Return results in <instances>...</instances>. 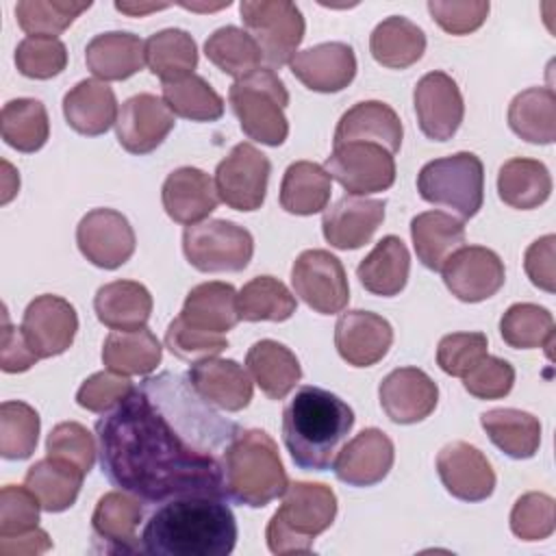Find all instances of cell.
<instances>
[{"instance_id": "obj_54", "label": "cell", "mask_w": 556, "mask_h": 556, "mask_svg": "<svg viewBox=\"0 0 556 556\" xmlns=\"http://www.w3.org/2000/svg\"><path fill=\"white\" fill-rule=\"evenodd\" d=\"M486 348L484 332H450L437 345V365L447 376L463 378L486 356Z\"/></svg>"}, {"instance_id": "obj_25", "label": "cell", "mask_w": 556, "mask_h": 556, "mask_svg": "<svg viewBox=\"0 0 556 556\" xmlns=\"http://www.w3.org/2000/svg\"><path fill=\"white\" fill-rule=\"evenodd\" d=\"M384 200L345 195L324 211V239L337 250H356L365 245L384 219Z\"/></svg>"}, {"instance_id": "obj_47", "label": "cell", "mask_w": 556, "mask_h": 556, "mask_svg": "<svg viewBox=\"0 0 556 556\" xmlns=\"http://www.w3.org/2000/svg\"><path fill=\"white\" fill-rule=\"evenodd\" d=\"M163 100L174 115L191 122H215L224 115L222 96L198 74L165 83Z\"/></svg>"}, {"instance_id": "obj_40", "label": "cell", "mask_w": 556, "mask_h": 556, "mask_svg": "<svg viewBox=\"0 0 556 556\" xmlns=\"http://www.w3.org/2000/svg\"><path fill=\"white\" fill-rule=\"evenodd\" d=\"M332 178L313 161H295L280 182V206L291 215H315L328 206Z\"/></svg>"}, {"instance_id": "obj_59", "label": "cell", "mask_w": 556, "mask_h": 556, "mask_svg": "<svg viewBox=\"0 0 556 556\" xmlns=\"http://www.w3.org/2000/svg\"><path fill=\"white\" fill-rule=\"evenodd\" d=\"M556 237L545 235L536 241H532L523 254V269L530 278V282L547 293H554L556 289Z\"/></svg>"}, {"instance_id": "obj_57", "label": "cell", "mask_w": 556, "mask_h": 556, "mask_svg": "<svg viewBox=\"0 0 556 556\" xmlns=\"http://www.w3.org/2000/svg\"><path fill=\"white\" fill-rule=\"evenodd\" d=\"M130 391H132V382L128 380V376L106 369L89 376L80 384V389L76 391V402L89 413L104 415L111 408H115Z\"/></svg>"}, {"instance_id": "obj_41", "label": "cell", "mask_w": 556, "mask_h": 556, "mask_svg": "<svg viewBox=\"0 0 556 556\" xmlns=\"http://www.w3.org/2000/svg\"><path fill=\"white\" fill-rule=\"evenodd\" d=\"M83 478L85 473L74 465L46 456L28 467L24 484L35 493L43 510L63 513L76 502Z\"/></svg>"}, {"instance_id": "obj_61", "label": "cell", "mask_w": 556, "mask_h": 556, "mask_svg": "<svg viewBox=\"0 0 556 556\" xmlns=\"http://www.w3.org/2000/svg\"><path fill=\"white\" fill-rule=\"evenodd\" d=\"M52 547V541L46 530L35 528L30 532L11 536V539H0V552L4 556H35L43 554Z\"/></svg>"}, {"instance_id": "obj_6", "label": "cell", "mask_w": 556, "mask_h": 556, "mask_svg": "<svg viewBox=\"0 0 556 556\" xmlns=\"http://www.w3.org/2000/svg\"><path fill=\"white\" fill-rule=\"evenodd\" d=\"M228 102L245 137L274 148L285 143L289 135L285 115L289 91L274 70L258 67L237 78L228 89Z\"/></svg>"}, {"instance_id": "obj_1", "label": "cell", "mask_w": 556, "mask_h": 556, "mask_svg": "<svg viewBox=\"0 0 556 556\" xmlns=\"http://www.w3.org/2000/svg\"><path fill=\"white\" fill-rule=\"evenodd\" d=\"M241 428L217 415L187 376L146 378L96 421L106 480L146 504L224 493V452Z\"/></svg>"}, {"instance_id": "obj_12", "label": "cell", "mask_w": 556, "mask_h": 556, "mask_svg": "<svg viewBox=\"0 0 556 556\" xmlns=\"http://www.w3.org/2000/svg\"><path fill=\"white\" fill-rule=\"evenodd\" d=\"M271 174L269 159L243 141L237 143L228 156L217 163L215 189L219 200L235 211H256L267 195V180Z\"/></svg>"}, {"instance_id": "obj_13", "label": "cell", "mask_w": 556, "mask_h": 556, "mask_svg": "<svg viewBox=\"0 0 556 556\" xmlns=\"http://www.w3.org/2000/svg\"><path fill=\"white\" fill-rule=\"evenodd\" d=\"M76 243L91 265L117 269L132 256L137 239L126 215L115 208H93L78 222Z\"/></svg>"}, {"instance_id": "obj_5", "label": "cell", "mask_w": 556, "mask_h": 556, "mask_svg": "<svg viewBox=\"0 0 556 556\" xmlns=\"http://www.w3.org/2000/svg\"><path fill=\"white\" fill-rule=\"evenodd\" d=\"M337 517V495L324 482H291L282 493L280 508L271 515L265 539L271 554H306L317 534Z\"/></svg>"}, {"instance_id": "obj_28", "label": "cell", "mask_w": 556, "mask_h": 556, "mask_svg": "<svg viewBox=\"0 0 556 556\" xmlns=\"http://www.w3.org/2000/svg\"><path fill=\"white\" fill-rule=\"evenodd\" d=\"M87 70L106 80H126L146 65V41L126 30L96 35L85 48Z\"/></svg>"}, {"instance_id": "obj_34", "label": "cell", "mask_w": 556, "mask_h": 556, "mask_svg": "<svg viewBox=\"0 0 556 556\" xmlns=\"http://www.w3.org/2000/svg\"><path fill=\"white\" fill-rule=\"evenodd\" d=\"M410 239L421 265L441 271L443 263L465 243V222L443 211H426L413 217Z\"/></svg>"}, {"instance_id": "obj_15", "label": "cell", "mask_w": 556, "mask_h": 556, "mask_svg": "<svg viewBox=\"0 0 556 556\" xmlns=\"http://www.w3.org/2000/svg\"><path fill=\"white\" fill-rule=\"evenodd\" d=\"M20 330L39 358H52L67 352L74 343L78 315L65 298L43 293L28 302Z\"/></svg>"}, {"instance_id": "obj_8", "label": "cell", "mask_w": 556, "mask_h": 556, "mask_svg": "<svg viewBox=\"0 0 556 556\" xmlns=\"http://www.w3.org/2000/svg\"><path fill=\"white\" fill-rule=\"evenodd\" d=\"M239 15L271 67L287 65L304 39V15L289 0H243Z\"/></svg>"}, {"instance_id": "obj_51", "label": "cell", "mask_w": 556, "mask_h": 556, "mask_svg": "<svg viewBox=\"0 0 556 556\" xmlns=\"http://www.w3.org/2000/svg\"><path fill=\"white\" fill-rule=\"evenodd\" d=\"M556 528L554 497L541 491H530L517 497L510 510V530L521 541H543Z\"/></svg>"}, {"instance_id": "obj_21", "label": "cell", "mask_w": 556, "mask_h": 556, "mask_svg": "<svg viewBox=\"0 0 556 556\" xmlns=\"http://www.w3.org/2000/svg\"><path fill=\"white\" fill-rule=\"evenodd\" d=\"M378 397L391 421L408 426L432 415L439 402V387L419 367H397L382 378Z\"/></svg>"}, {"instance_id": "obj_44", "label": "cell", "mask_w": 556, "mask_h": 556, "mask_svg": "<svg viewBox=\"0 0 556 556\" xmlns=\"http://www.w3.org/2000/svg\"><path fill=\"white\" fill-rule=\"evenodd\" d=\"M237 306L245 321H287L295 313L298 300L278 278L256 276L237 293Z\"/></svg>"}, {"instance_id": "obj_2", "label": "cell", "mask_w": 556, "mask_h": 556, "mask_svg": "<svg viewBox=\"0 0 556 556\" xmlns=\"http://www.w3.org/2000/svg\"><path fill=\"white\" fill-rule=\"evenodd\" d=\"M237 521L222 497L187 495L163 502L146 521L141 552L152 556H228Z\"/></svg>"}, {"instance_id": "obj_18", "label": "cell", "mask_w": 556, "mask_h": 556, "mask_svg": "<svg viewBox=\"0 0 556 556\" xmlns=\"http://www.w3.org/2000/svg\"><path fill=\"white\" fill-rule=\"evenodd\" d=\"M174 124V113L163 98L154 93H137L119 106L115 135L126 152L150 154L165 141Z\"/></svg>"}, {"instance_id": "obj_4", "label": "cell", "mask_w": 556, "mask_h": 556, "mask_svg": "<svg viewBox=\"0 0 556 556\" xmlns=\"http://www.w3.org/2000/svg\"><path fill=\"white\" fill-rule=\"evenodd\" d=\"M289 486L276 441L261 428L239 430L224 452L226 500L263 508Z\"/></svg>"}, {"instance_id": "obj_23", "label": "cell", "mask_w": 556, "mask_h": 556, "mask_svg": "<svg viewBox=\"0 0 556 556\" xmlns=\"http://www.w3.org/2000/svg\"><path fill=\"white\" fill-rule=\"evenodd\" d=\"M289 67L306 89L337 93L354 80L356 54L343 41H326L295 52Z\"/></svg>"}, {"instance_id": "obj_39", "label": "cell", "mask_w": 556, "mask_h": 556, "mask_svg": "<svg viewBox=\"0 0 556 556\" xmlns=\"http://www.w3.org/2000/svg\"><path fill=\"white\" fill-rule=\"evenodd\" d=\"M552 193L549 169L536 159H508L497 172V195L504 204L530 211L541 206Z\"/></svg>"}, {"instance_id": "obj_32", "label": "cell", "mask_w": 556, "mask_h": 556, "mask_svg": "<svg viewBox=\"0 0 556 556\" xmlns=\"http://www.w3.org/2000/svg\"><path fill=\"white\" fill-rule=\"evenodd\" d=\"M178 317L198 330L224 334L232 330L241 319L237 306V291L232 285L219 280L195 285L187 293Z\"/></svg>"}, {"instance_id": "obj_53", "label": "cell", "mask_w": 556, "mask_h": 556, "mask_svg": "<svg viewBox=\"0 0 556 556\" xmlns=\"http://www.w3.org/2000/svg\"><path fill=\"white\" fill-rule=\"evenodd\" d=\"M39 500L24 484H4L0 491V539L30 532L39 523Z\"/></svg>"}, {"instance_id": "obj_14", "label": "cell", "mask_w": 556, "mask_h": 556, "mask_svg": "<svg viewBox=\"0 0 556 556\" xmlns=\"http://www.w3.org/2000/svg\"><path fill=\"white\" fill-rule=\"evenodd\" d=\"M447 291L460 302H482L495 295L506 280V269L497 252L484 245L458 248L441 267Z\"/></svg>"}, {"instance_id": "obj_55", "label": "cell", "mask_w": 556, "mask_h": 556, "mask_svg": "<svg viewBox=\"0 0 556 556\" xmlns=\"http://www.w3.org/2000/svg\"><path fill=\"white\" fill-rule=\"evenodd\" d=\"M165 345L174 356L182 361H202L217 356L222 350H226L228 339L217 332L198 330L185 324L180 317H174L165 332Z\"/></svg>"}, {"instance_id": "obj_7", "label": "cell", "mask_w": 556, "mask_h": 556, "mask_svg": "<svg viewBox=\"0 0 556 556\" xmlns=\"http://www.w3.org/2000/svg\"><path fill=\"white\" fill-rule=\"evenodd\" d=\"M421 200L447 206L463 219L473 217L484 200V167L473 152H456L428 161L417 174Z\"/></svg>"}, {"instance_id": "obj_9", "label": "cell", "mask_w": 556, "mask_h": 556, "mask_svg": "<svg viewBox=\"0 0 556 556\" xmlns=\"http://www.w3.org/2000/svg\"><path fill=\"white\" fill-rule=\"evenodd\" d=\"M182 252L198 271H241L252 261L254 239L248 228L235 222L206 219L185 228Z\"/></svg>"}, {"instance_id": "obj_37", "label": "cell", "mask_w": 556, "mask_h": 556, "mask_svg": "<svg viewBox=\"0 0 556 556\" xmlns=\"http://www.w3.org/2000/svg\"><path fill=\"white\" fill-rule=\"evenodd\" d=\"M510 130L528 143L549 146L556 139V96L549 87H528L508 104Z\"/></svg>"}, {"instance_id": "obj_29", "label": "cell", "mask_w": 556, "mask_h": 556, "mask_svg": "<svg viewBox=\"0 0 556 556\" xmlns=\"http://www.w3.org/2000/svg\"><path fill=\"white\" fill-rule=\"evenodd\" d=\"M117 98L115 91L96 78L76 83L63 96V115L70 128L80 135L98 137L104 135L117 122Z\"/></svg>"}, {"instance_id": "obj_42", "label": "cell", "mask_w": 556, "mask_h": 556, "mask_svg": "<svg viewBox=\"0 0 556 556\" xmlns=\"http://www.w3.org/2000/svg\"><path fill=\"white\" fill-rule=\"evenodd\" d=\"M146 65L165 83L193 74L198 65L195 39L182 28H163L146 39Z\"/></svg>"}, {"instance_id": "obj_11", "label": "cell", "mask_w": 556, "mask_h": 556, "mask_svg": "<svg viewBox=\"0 0 556 556\" xmlns=\"http://www.w3.org/2000/svg\"><path fill=\"white\" fill-rule=\"evenodd\" d=\"M295 295L319 315H334L348 306L350 285L343 263L328 250H304L291 267Z\"/></svg>"}, {"instance_id": "obj_60", "label": "cell", "mask_w": 556, "mask_h": 556, "mask_svg": "<svg viewBox=\"0 0 556 556\" xmlns=\"http://www.w3.org/2000/svg\"><path fill=\"white\" fill-rule=\"evenodd\" d=\"M39 356L28 348L20 328H13L4 315L2 326V350H0V367L7 374H20L30 369Z\"/></svg>"}, {"instance_id": "obj_35", "label": "cell", "mask_w": 556, "mask_h": 556, "mask_svg": "<svg viewBox=\"0 0 556 556\" xmlns=\"http://www.w3.org/2000/svg\"><path fill=\"white\" fill-rule=\"evenodd\" d=\"M369 52L382 67L406 70L426 52V33L402 15L384 17L369 37Z\"/></svg>"}, {"instance_id": "obj_58", "label": "cell", "mask_w": 556, "mask_h": 556, "mask_svg": "<svg viewBox=\"0 0 556 556\" xmlns=\"http://www.w3.org/2000/svg\"><path fill=\"white\" fill-rule=\"evenodd\" d=\"M491 4L484 0H463V2H439L430 0L428 11L432 20L450 35H469L478 30L486 15H489Z\"/></svg>"}, {"instance_id": "obj_30", "label": "cell", "mask_w": 556, "mask_h": 556, "mask_svg": "<svg viewBox=\"0 0 556 556\" xmlns=\"http://www.w3.org/2000/svg\"><path fill=\"white\" fill-rule=\"evenodd\" d=\"M248 371L269 400H285L302 378L298 356L274 339H261L245 354Z\"/></svg>"}, {"instance_id": "obj_49", "label": "cell", "mask_w": 556, "mask_h": 556, "mask_svg": "<svg viewBox=\"0 0 556 556\" xmlns=\"http://www.w3.org/2000/svg\"><path fill=\"white\" fill-rule=\"evenodd\" d=\"M89 7V0H20L15 4V20L28 37H56Z\"/></svg>"}, {"instance_id": "obj_52", "label": "cell", "mask_w": 556, "mask_h": 556, "mask_svg": "<svg viewBox=\"0 0 556 556\" xmlns=\"http://www.w3.org/2000/svg\"><path fill=\"white\" fill-rule=\"evenodd\" d=\"M96 441L93 434L78 421L56 424L46 439V454L50 458L63 460L80 469L85 476L96 463Z\"/></svg>"}, {"instance_id": "obj_31", "label": "cell", "mask_w": 556, "mask_h": 556, "mask_svg": "<svg viewBox=\"0 0 556 556\" xmlns=\"http://www.w3.org/2000/svg\"><path fill=\"white\" fill-rule=\"evenodd\" d=\"M93 311L111 330H139L150 319L152 295L137 280H113L96 291Z\"/></svg>"}, {"instance_id": "obj_24", "label": "cell", "mask_w": 556, "mask_h": 556, "mask_svg": "<svg viewBox=\"0 0 556 556\" xmlns=\"http://www.w3.org/2000/svg\"><path fill=\"white\" fill-rule=\"evenodd\" d=\"M187 380L195 393L215 408L237 413L252 400V380L243 365L232 358H202L191 365Z\"/></svg>"}, {"instance_id": "obj_10", "label": "cell", "mask_w": 556, "mask_h": 556, "mask_svg": "<svg viewBox=\"0 0 556 556\" xmlns=\"http://www.w3.org/2000/svg\"><path fill=\"white\" fill-rule=\"evenodd\" d=\"M324 169L350 195H371L387 191L395 182L393 154L371 141H348L332 148Z\"/></svg>"}, {"instance_id": "obj_26", "label": "cell", "mask_w": 556, "mask_h": 556, "mask_svg": "<svg viewBox=\"0 0 556 556\" xmlns=\"http://www.w3.org/2000/svg\"><path fill=\"white\" fill-rule=\"evenodd\" d=\"M161 200L169 219L191 226L200 224L217 208L219 195L206 172L185 165L167 174L161 187Z\"/></svg>"}, {"instance_id": "obj_62", "label": "cell", "mask_w": 556, "mask_h": 556, "mask_svg": "<svg viewBox=\"0 0 556 556\" xmlns=\"http://www.w3.org/2000/svg\"><path fill=\"white\" fill-rule=\"evenodd\" d=\"M167 4H128V2H115V9L122 11V13H128V15H143V13H150V11H159V9H165Z\"/></svg>"}, {"instance_id": "obj_36", "label": "cell", "mask_w": 556, "mask_h": 556, "mask_svg": "<svg viewBox=\"0 0 556 556\" xmlns=\"http://www.w3.org/2000/svg\"><path fill=\"white\" fill-rule=\"evenodd\" d=\"M480 426L495 447L515 460L532 458L541 445V421L519 408H491L480 415Z\"/></svg>"}, {"instance_id": "obj_22", "label": "cell", "mask_w": 556, "mask_h": 556, "mask_svg": "<svg viewBox=\"0 0 556 556\" xmlns=\"http://www.w3.org/2000/svg\"><path fill=\"white\" fill-rule=\"evenodd\" d=\"M393 343L391 324L371 311L341 313L334 324V348L352 367H371L382 361Z\"/></svg>"}, {"instance_id": "obj_48", "label": "cell", "mask_w": 556, "mask_h": 556, "mask_svg": "<svg viewBox=\"0 0 556 556\" xmlns=\"http://www.w3.org/2000/svg\"><path fill=\"white\" fill-rule=\"evenodd\" d=\"M39 413L22 402L7 400L0 404V454L7 460L30 458L39 441Z\"/></svg>"}, {"instance_id": "obj_3", "label": "cell", "mask_w": 556, "mask_h": 556, "mask_svg": "<svg viewBox=\"0 0 556 556\" xmlns=\"http://www.w3.org/2000/svg\"><path fill=\"white\" fill-rule=\"evenodd\" d=\"M354 421V410L339 395L304 384L282 410V441L300 469L326 471Z\"/></svg>"}, {"instance_id": "obj_56", "label": "cell", "mask_w": 556, "mask_h": 556, "mask_svg": "<svg viewBox=\"0 0 556 556\" xmlns=\"http://www.w3.org/2000/svg\"><path fill=\"white\" fill-rule=\"evenodd\" d=\"M515 384V367L500 356H484L463 376V387L478 400H500Z\"/></svg>"}, {"instance_id": "obj_45", "label": "cell", "mask_w": 556, "mask_h": 556, "mask_svg": "<svg viewBox=\"0 0 556 556\" xmlns=\"http://www.w3.org/2000/svg\"><path fill=\"white\" fill-rule=\"evenodd\" d=\"M500 334L504 343L515 350L545 348L552 356L554 345V317L545 306L532 302H517L508 306L500 319Z\"/></svg>"}, {"instance_id": "obj_33", "label": "cell", "mask_w": 556, "mask_h": 556, "mask_svg": "<svg viewBox=\"0 0 556 556\" xmlns=\"http://www.w3.org/2000/svg\"><path fill=\"white\" fill-rule=\"evenodd\" d=\"M408 248L395 235L382 237L356 267V276L365 291L382 298L397 295L408 282Z\"/></svg>"}, {"instance_id": "obj_43", "label": "cell", "mask_w": 556, "mask_h": 556, "mask_svg": "<svg viewBox=\"0 0 556 556\" xmlns=\"http://www.w3.org/2000/svg\"><path fill=\"white\" fill-rule=\"evenodd\" d=\"M0 132L7 146L17 152H37L50 137V119L46 106L35 98H15L2 106Z\"/></svg>"}, {"instance_id": "obj_27", "label": "cell", "mask_w": 556, "mask_h": 556, "mask_svg": "<svg viewBox=\"0 0 556 556\" xmlns=\"http://www.w3.org/2000/svg\"><path fill=\"white\" fill-rule=\"evenodd\" d=\"M402 137L404 126L393 106L380 100H363L341 115L332 143L339 146L348 141H371L395 154L402 146Z\"/></svg>"}, {"instance_id": "obj_20", "label": "cell", "mask_w": 556, "mask_h": 556, "mask_svg": "<svg viewBox=\"0 0 556 556\" xmlns=\"http://www.w3.org/2000/svg\"><path fill=\"white\" fill-rule=\"evenodd\" d=\"M395 460V447L380 428H365L334 456V476L350 486H374L382 482Z\"/></svg>"}, {"instance_id": "obj_16", "label": "cell", "mask_w": 556, "mask_h": 556, "mask_svg": "<svg viewBox=\"0 0 556 556\" xmlns=\"http://www.w3.org/2000/svg\"><path fill=\"white\" fill-rule=\"evenodd\" d=\"M413 104L421 132L432 141L452 139L463 124V93L445 72L434 70L424 74L415 85Z\"/></svg>"}, {"instance_id": "obj_46", "label": "cell", "mask_w": 556, "mask_h": 556, "mask_svg": "<svg viewBox=\"0 0 556 556\" xmlns=\"http://www.w3.org/2000/svg\"><path fill=\"white\" fill-rule=\"evenodd\" d=\"M206 59L228 76L243 78L258 70L261 50L256 41L239 26H222L204 41Z\"/></svg>"}, {"instance_id": "obj_50", "label": "cell", "mask_w": 556, "mask_h": 556, "mask_svg": "<svg viewBox=\"0 0 556 556\" xmlns=\"http://www.w3.org/2000/svg\"><path fill=\"white\" fill-rule=\"evenodd\" d=\"M15 67L22 76L48 80L67 65V48L56 37H26L15 48Z\"/></svg>"}, {"instance_id": "obj_38", "label": "cell", "mask_w": 556, "mask_h": 556, "mask_svg": "<svg viewBox=\"0 0 556 556\" xmlns=\"http://www.w3.org/2000/svg\"><path fill=\"white\" fill-rule=\"evenodd\" d=\"M163 348L150 328L113 330L102 345V363L122 376H146L161 363Z\"/></svg>"}, {"instance_id": "obj_17", "label": "cell", "mask_w": 556, "mask_h": 556, "mask_svg": "<svg viewBox=\"0 0 556 556\" xmlns=\"http://www.w3.org/2000/svg\"><path fill=\"white\" fill-rule=\"evenodd\" d=\"M143 521L141 500L126 491L104 493L91 515L93 549L104 554L141 552L137 528Z\"/></svg>"}, {"instance_id": "obj_19", "label": "cell", "mask_w": 556, "mask_h": 556, "mask_svg": "<svg viewBox=\"0 0 556 556\" xmlns=\"http://www.w3.org/2000/svg\"><path fill=\"white\" fill-rule=\"evenodd\" d=\"M437 473L445 491L463 502H482L495 491V471L489 458L465 441H452L441 447Z\"/></svg>"}]
</instances>
